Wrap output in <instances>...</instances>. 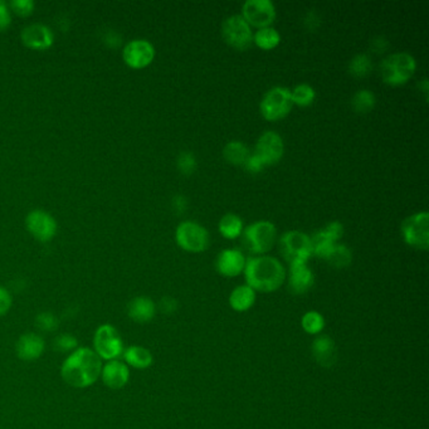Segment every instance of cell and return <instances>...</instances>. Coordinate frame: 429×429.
Instances as JSON below:
<instances>
[{"label": "cell", "mask_w": 429, "mask_h": 429, "mask_svg": "<svg viewBox=\"0 0 429 429\" xmlns=\"http://www.w3.org/2000/svg\"><path fill=\"white\" fill-rule=\"evenodd\" d=\"M102 360L90 347H77L63 361L61 375L69 385L78 389L95 384L102 372Z\"/></svg>", "instance_id": "6da1fadb"}, {"label": "cell", "mask_w": 429, "mask_h": 429, "mask_svg": "<svg viewBox=\"0 0 429 429\" xmlns=\"http://www.w3.org/2000/svg\"><path fill=\"white\" fill-rule=\"evenodd\" d=\"M243 273L246 284L256 292L264 293L278 290L287 277L284 264L276 257L266 255L249 257Z\"/></svg>", "instance_id": "7a4b0ae2"}, {"label": "cell", "mask_w": 429, "mask_h": 429, "mask_svg": "<svg viewBox=\"0 0 429 429\" xmlns=\"http://www.w3.org/2000/svg\"><path fill=\"white\" fill-rule=\"evenodd\" d=\"M417 69L414 57L407 52H399L385 57L381 63L383 81L390 86H401L408 82Z\"/></svg>", "instance_id": "3957f363"}, {"label": "cell", "mask_w": 429, "mask_h": 429, "mask_svg": "<svg viewBox=\"0 0 429 429\" xmlns=\"http://www.w3.org/2000/svg\"><path fill=\"white\" fill-rule=\"evenodd\" d=\"M242 235L244 248L255 256H263L276 242V226L268 221H255L243 229Z\"/></svg>", "instance_id": "277c9868"}, {"label": "cell", "mask_w": 429, "mask_h": 429, "mask_svg": "<svg viewBox=\"0 0 429 429\" xmlns=\"http://www.w3.org/2000/svg\"><path fill=\"white\" fill-rule=\"evenodd\" d=\"M278 246L281 255L289 264L307 263L309 258L312 256L311 239L309 235L300 230H290L284 233L280 238Z\"/></svg>", "instance_id": "5b68a950"}, {"label": "cell", "mask_w": 429, "mask_h": 429, "mask_svg": "<svg viewBox=\"0 0 429 429\" xmlns=\"http://www.w3.org/2000/svg\"><path fill=\"white\" fill-rule=\"evenodd\" d=\"M93 347L98 358L106 361L120 359L125 352L124 340L118 329L110 324L98 326L93 336Z\"/></svg>", "instance_id": "8992f818"}, {"label": "cell", "mask_w": 429, "mask_h": 429, "mask_svg": "<svg viewBox=\"0 0 429 429\" xmlns=\"http://www.w3.org/2000/svg\"><path fill=\"white\" fill-rule=\"evenodd\" d=\"M292 106L291 90L282 86H276L264 93L259 104V111L266 120L277 121L286 118L290 113Z\"/></svg>", "instance_id": "52a82bcc"}, {"label": "cell", "mask_w": 429, "mask_h": 429, "mask_svg": "<svg viewBox=\"0 0 429 429\" xmlns=\"http://www.w3.org/2000/svg\"><path fill=\"white\" fill-rule=\"evenodd\" d=\"M175 241L180 248L190 253H201L209 247L210 235L207 229L195 221L180 223L175 230Z\"/></svg>", "instance_id": "ba28073f"}, {"label": "cell", "mask_w": 429, "mask_h": 429, "mask_svg": "<svg viewBox=\"0 0 429 429\" xmlns=\"http://www.w3.org/2000/svg\"><path fill=\"white\" fill-rule=\"evenodd\" d=\"M401 235L404 242L413 248L427 250L429 247L428 212L409 215L401 223Z\"/></svg>", "instance_id": "9c48e42d"}, {"label": "cell", "mask_w": 429, "mask_h": 429, "mask_svg": "<svg viewBox=\"0 0 429 429\" xmlns=\"http://www.w3.org/2000/svg\"><path fill=\"white\" fill-rule=\"evenodd\" d=\"M221 35L230 47L238 51H246L253 43L252 28L244 21L241 14L230 15L224 21L221 27Z\"/></svg>", "instance_id": "30bf717a"}, {"label": "cell", "mask_w": 429, "mask_h": 429, "mask_svg": "<svg viewBox=\"0 0 429 429\" xmlns=\"http://www.w3.org/2000/svg\"><path fill=\"white\" fill-rule=\"evenodd\" d=\"M244 21L253 27H271L276 19V8L271 0H247L242 7Z\"/></svg>", "instance_id": "8fae6325"}, {"label": "cell", "mask_w": 429, "mask_h": 429, "mask_svg": "<svg viewBox=\"0 0 429 429\" xmlns=\"http://www.w3.org/2000/svg\"><path fill=\"white\" fill-rule=\"evenodd\" d=\"M284 152V138L275 131L263 132L258 138L255 149V154L262 160L264 166L277 164L282 159Z\"/></svg>", "instance_id": "7c38bea8"}, {"label": "cell", "mask_w": 429, "mask_h": 429, "mask_svg": "<svg viewBox=\"0 0 429 429\" xmlns=\"http://www.w3.org/2000/svg\"><path fill=\"white\" fill-rule=\"evenodd\" d=\"M122 58L124 62L131 69H145L155 58V48L149 41L135 39L125 46Z\"/></svg>", "instance_id": "4fadbf2b"}, {"label": "cell", "mask_w": 429, "mask_h": 429, "mask_svg": "<svg viewBox=\"0 0 429 429\" xmlns=\"http://www.w3.org/2000/svg\"><path fill=\"white\" fill-rule=\"evenodd\" d=\"M29 233L39 242H48L57 233V223L52 215L44 210H33L26 219Z\"/></svg>", "instance_id": "5bb4252c"}, {"label": "cell", "mask_w": 429, "mask_h": 429, "mask_svg": "<svg viewBox=\"0 0 429 429\" xmlns=\"http://www.w3.org/2000/svg\"><path fill=\"white\" fill-rule=\"evenodd\" d=\"M246 262H247V258L239 249H223L217 257L215 268L221 276L232 278V277L239 276L241 273H243Z\"/></svg>", "instance_id": "9a60e30c"}, {"label": "cell", "mask_w": 429, "mask_h": 429, "mask_svg": "<svg viewBox=\"0 0 429 429\" xmlns=\"http://www.w3.org/2000/svg\"><path fill=\"white\" fill-rule=\"evenodd\" d=\"M104 385L112 390H118L130 381V369L121 360H111L102 367L101 376Z\"/></svg>", "instance_id": "2e32d148"}, {"label": "cell", "mask_w": 429, "mask_h": 429, "mask_svg": "<svg viewBox=\"0 0 429 429\" xmlns=\"http://www.w3.org/2000/svg\"><path fill=\"white\" fill-rule=\"evenodd\" d=\"M315 284V275L307 263L290 264L289 272V287L295 295H304L311 290Z\"/></svg>", "instance_id": "e0dca14e"}, {"label": "cell", "mask_w": 429, "mask_h": 429, "mask_svg": "<svg viewBox=\"0 0 429 429\" xmlns=\"http://www.w3.org/2000/svg\"><path fill=\"white\" fill-rule=\"evenodd\" d=\"M21 42L28 48L35 51L48 49L53 44V33L44 24H32L23 29Z\"/></svg>", "instance_id": "ac0fdd59"}, {"label": "cell", "mask_w": 429, "mask_h": 429, "mask_svg": "<svg viewBox=\"0 0 429 429\" xmlns=\"http://www.w3.org/2000/svg\"><path fill=\"white\" fill-rule=\"evenodd\" d=\"M44 349H46L44 340L41 335L35 332H27L21 335L15 346L18 358L24 361H35L39 359L42 354L44 353Z\"/></svg>", "instance_id": "d6986e66"}, {"label": "cell", "mask_w": 429, "mask_h": 429, "mask_svg": "<svg viewBox=\"0 0 429 429\" xmlns=\"http://www.w3.org/2000/svg\"><path fill=\"white\" fill-rule=\"evenodd\" d=\"M312 355L318 365L322 367H331L336 363L338 350L334 340L327 335H318L312 343Z\"/></svg>", "instance_id": "ffe728a7"}, {"label": "cell", "mask_w": 429, "mask_h": 429, "mask_svg": "<svg viewBox=\"0 0 429 429\" xmlns=\"http://www.w3.org/2000/svg\"><path fill=\"white\" fill-rule=\"evenodd\" d=\"M156 309L158 307L152 298L147 296H138L130 301V304L127 306V315L132 321L138 324H146L155 318Z\"/></svg>", "instance_id": "44dd1931"}, {"label": "cell", "mask_w": 429, "mask_h": 429, "mask_svg": "<svg viewBox=\"0 0 429 429\" xmlns=\"http://www.w3.org/2000/svg\"><path fill=\"white\" fill-rule=\"evenodd\" d=\"M257 292L248 284H241L232 291L229 296V304L237 312H246L256 304Z\"/></svg>", "instance_id": "7402d4cb"}, {"label": "cell", "mask_w": 429, "mask_h": 429, "mask_svg": "<svg viewBox=\"0 0 429 429\" xmlns=\"http://www.w3.org/2000/svg\"><path fill=\"white\" fill-rule=\"evenodd\" d=\"M122 356H124V363L127 367L138 369V370L147 369L154 364L152 352L147 350L144 346H129L127 349H125Z\"/></svg>", "instance_id": "603a6c76"}, {"label": "cell", "mask_w": 429, "mask_h": 429, "mask_svg": "<svg viewBox=\"0 0 429 429\" xmlns=\"http://www.w3.org/2000/svg\"><path fill=\"white\" fill-rule=\"evenodd\" d=\"M248 147L246 144H243L242 141H230L223 149V156L226 161H228L229 164L233 165H244L246 160L249 156Z\"/></svg>", "instance_id": "cb8c5ba5"}, {"label": "cell", "mask_w": 429, "mask_h": 429, "mask_svg": "<svg viewBox=\"0 0 429 429\" xmlns=\"http://www.w3.org/2000/svg\"><path fill=\"white\" fill-rule=\"evenodd\" d=\"M218 229L224 238L235 239L242 235V219H241V217H238L235 213H227V214L221 217L219 224H218Z\"/></svg>", "instance_id": "d4e9b609"}, {"label": "cell", "mask_w": 429, "mask_h": 429, "mask_svg": "<svg viewBox=\"0 0 429 429\" xmlns=\"http://www.w3.org/2000/svg\"><path fill=\"white\" fill-rule=\"evenodd\" d=\"M280 42H281V35L275 28H261L253 35V43L258 48L263 49V51L276 48Z\"/></svg>", "instance_id": "484cf974"}, {"label": "cell", "mask_w": 429, "mask_h": 429, "mask_svg": "<svg viewBox=\"0 0 429 429\" xmlns=\"http://www.w3.org/2000/svg\"><path fill=\"white\" fill-rule=\"evenodd\" d=\"M301 326L309 335H320L325 329V318L318 311H309L301 318Z\"/></svg>", "instance_id": "4316f807"}, {"label": "cell", "mask_w": 429, "mask_h": 429, "mask_svg": "<svg viewBox=\"0 0 429 429\" xmlns=\"http://www.w3.org/2000/svg\"><path fill=\"white\" fill-rule=\"evenodd\" d=\"M326 261L336 268H345L347 266H350V263L353 261V255L345 244L336 243L332 248L331 253L326 258Z\"/></svg>", "instance_id": "83f0119b"}, {"label": "cell", "mask_w": 429, "mask_h": 429, "mask_svg": "<svg viewBox=\"0 0 429 429\" xmlns=\"http://www.w3.org/2000/svg\"><path fill=\"white\" fill-rule=\"evenodd\" d=\"M315 97H316V92L313 90V87L307 83H301L291 91L292 104H298L301 107L310 106L313 102Z\"/></svg>", "instance_id": "f1b7e54d"}, {"label": "cell", "mask_w": 429, "mask_h": 429, "mask_svg": "<svg viewBox=\"0 0 429 429\" xmlns=\"http://www.w3.org/2000/svg\"><path fill=\"white\" fill-rule=\"evenodd\" d=\"M375 102V95L372 91L360 90L354 95L352 106L358 113H367L373 110Z\"/></svg>", "instance_id": "f546056e"}, {"label": "cell", "mask_w": 429, "mask_h": 429, "mask_svg": "<svg viewBox=\"0 0 429 429\" xmlns=\"http://www.w3.org/2000/svg\"><path fill=\"white\" fill-rule=\"evenodd\" d=\"M310 239H311L312 256L320 257L322 259H326L329 257L334 246L336 244V243L331 242L330 239L325 238L324 235H320L318 232L310 237Z\"/></svg>", "instance_id": "4dcf8cb0"}, {"label": "cell", "mask_w": 429, "mask_h": 429, "mask_svg": "<svg viewBox=\"0 0 429 429\" xmlns=\"http://www.w3.org/2000/svg\"><path fill=\"white\" fill-rule=\"evenodd\" d=\"M373 62L367 55H356L349 63V72L354 77H365L372 72Z\"/></svg>", "instance_id": "1f68e13d"}, {"label": "cell", "mask_w": 429, "mask_h": 429, "mask_svg": "<svg viewBox=\"0 0 429 429\" xmlns=\"http://www.w3.org/2000/svg\"><path fill=\"white\" fill-rule=\"evenodd\" d=\"M55 349L61 353H72L78 347V340L71 334L58 335L55 339Z\"/></svg>", "instance_id": "d6a6232c"}, {"label": "cell", "mask_w": 429, "mask_h": 429, "mask_svg": "<svg viewBox=\"0 0 429 429\" xmlns=\"http://www.w3.org/2000/svg\"><path fill=\"white\" fill-rule=\"evenodd\" d=\"M58 318L51 312H42L35 318V325L38 326V329H41L42 331H55L58 329Z\"/></svg>", "instance_id": "836d02e7"}, {"label": "cell", "mask_w": 429, "mask_h": 429, "mask_svg": "<svg viewBox=\"0 0 429 429\" xmlns=\"http://www.w3.org/2000/svg\"><path fill=\"white\" fill-rule=\"evenodd\" d=\"M318 232L320 235H324L327 239H330L331 242L336 243L344 235V226L340 221H331V223L326 224L324 228L320 229Z\"/></svg>", "instance_id": "e575fe53"}, {"label": "cell", "mask_w": 429, "mask_h": 429, "mask_svg": "<svg viewBox=\"0 0 429 429\" xmlns=\"http://www.w3.org/2000/svg\"><path fill=\"white\" fill-rule=\"evenodd\" d=\"M197 159L194 156V154L189 152H180L178 156V167H179L180 173L190 175L195 172L197 169Z\"/></svg>", "instance_id": "d590c367"}, {"label": "cell", "mask_w": 429, "mask_h": 429, "mask_svg": "<svg viewBox=\"0 0 429 429\" xmlns=\"http://www.w3.org/2000/svg\"><path fill=\"white\" fill-rule=\"evenodd\" d=\"M10 9L19 17H28L35 10V3L32 0H12Z\"/></svg>", "instance_id": "8d00e7d4"}, {"label": "cell", "mask_w": 429, "mask_h": 429, "mask_svg": "<svg viewBox=\"0 0 429 429\" xmlns=\"http://www.w3.org/2000/svg\"><path fill=\"white\" fill-rule=\"evenodd\" d=\"M243 167H244L248 173L257 174L261 173L266 166L263 164L262 160L259 159L255 152H252V154H249V156L247 158V160H246V163H244Z\"/></svg>", "instance_id": "74e56055"}, {"label": "cell", "mask_w": 429, "mask_h": 429, "mask_svg": "<svg viewBox=\"0 0 429 429\" xmlns=\"http://www.w3.org/2000/svg\"><path fill=\"white\" fill-rule=\"evenodd\" d=\"M12 304H13V298H12L10 292L6 287L0 286V318L8 313L12 307Z\"/></svg>", "instance_id": "f35d334b"}, {"label": "cell", "mask_w": 429, "mask_h": 429, "mask_svg": "<svg viewBox=\"0 0 429 429\" xmlns=\"http://www.w3.org/2000/svg\"><path fill=\"white\" fill-rule=\"evenodd\" d=\"M12 23L10 10L6 1L0 0V32H4Z\"/></svg>", "instance_id": "ab89813d"}, {"label": "cell", "mask_w": 429, "mask_h": 429, "mask_svg": "<svg viewBox=\"0 0 429 429\" xmlns=\"http://www.w3.org/2000/svg\"><path fill=\"white\" fill-rule=\"evenodd\" d=\"M159 309L166 315L174 313L178 310V301L170 296H165L160 300Z\"/></svg>", "instance_id": "60d3db41"}, {"label": "cell", "mask_w": 429, "mask_h": 429, "mask_svg": "<svg viewBox=\"0 0 429 429\" xmlns=\"http://www.w3.org/2000/svg\"><path fill=\"white\" fill-rule=\"evenodd\" d=\"M187 199L183 195H176L173 199V208L175 212L183 213L187 209Z\"/></svg>", "instance_id": "b9f144b4"}, {"label": "cell", "mask_w": 429, "mask_h": 429, "mask_svg": "<svg viewBox=\"0 0 429 429\" xmlns=\"http://www.w3.org/2000/svg\"><path fill=\"white\" fill-rule=\"evenodd\" d=\"M387 48V42L384 38H376L373 42V49L375 52H385Z\"/></svg>", "instance_id": "7bdbcfd3"}, {"label": "cell", "mask_w": 429, "mask_h": 429, "mask_svg": "<svg viewBox=\"0 0 429 429\" xmlns=\"http://www.w3.org/2000/svg\"><path fill=\"white\" fill-rule=\"evenodd\" d=\"M419 87H422L423 93L426 95V98H428V81L426 78L421 82Z\"/></svg>", "instance_id": "ee69618b"}]
</instances>
